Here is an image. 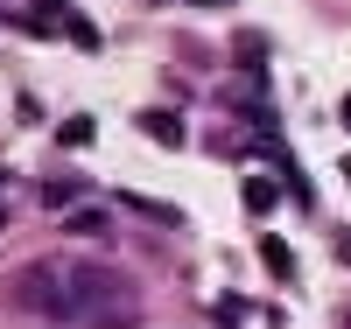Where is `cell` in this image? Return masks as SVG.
Instances as JSON below:
<instances>
[{
    "mask_svg": "<svg viewBox=\"0 0 351 329\" xmlns=\"http://www.w3.org/2000/svg\"><path fill=\"white\" fill-rule=\"evenodd\" d=\"M141 133H155L162 147H183V119L176 112H141Z\"/></svg>",
    "mask_w": 351,
    "mask_h": 329,
    "instance_id": "277c9868",
    "label": "cell"
},
{
    "mask_svg": "<svg viewBox=\"0 0 351 329\" xmlns=\"http://www.w3.org/2000/svg\"><path fill=\"white\" fill-rule=\"evenodd\" d=\"M260 259H267V266H274V274H281V280H288V274H295V252H288V246H281V238H260Z\"/></svg>",
    "mask_w": 351,
    "mask_h": 329,
    "instance_id": "5b68a950",
    "label": "cell"
},
{
    "mask_svg": "<svg viewBox=\"0 0 351 329\" xmlns=\"http://www.w3.org/2000/svg\"><path fill=\"white\" fill-rule=\"evenodd\" d=\"M344 183H351V161H344Z\"/></svg>",
    "mask_w": 351,
    "mask_h": 329,
    "instance_id": "30bf717a",
    "label": "cell"
},
{
    "mask_svg": "<svg viewBox=\"0 0 351 329\" xmlns=\"http://www.w3.org/2000/svg\"><path fill=\"white\" fill-rule=\"evenodd\" d=\"M0 224H8V203H0Z\"/></svg>",
    "mask_w": 351,
    "mask_h": 329,
    "instance_id": "ba28073f",
    "label": "cell"
},
{
    "mask_svg": "<svg viewBox=\"0 0 351 329\" xmlns=\"http://www.w3.org/2000/svg\"><path fill=\"white\" fill-rule=\"evenodd\" d=\"M64 231H77V238H106V231H112V218L99 211V203H77V211L64 218Z\"/></svg>",
    "mask_w": 351,
    "mask_h": 329,
    "instance_id": "3957f363",
    "label": "cell"
},
{
    "mask_svg": "<svg viewBox=\"0 0 351 329\" xmlns=\"http://www.w3.org/2000/svg\"><path fill=\"white\" fill-rule=\"evenodd\" d=\"M344 127H351V98H344Z\"/></svg>",
    "mask_w": 351,
    "mask_h": 329,
    "instance_id": "52a82bcc",
    "label": "cell"
},
{
    "mask_svg": "<svg viewBox=\"0 0 351 329\" xmlns=\"http://www.w3.org/2000/svg\"><path fill=\"white\" fill-rule=\"evenodd\" d=\"M120 211H134V218H148V224H183V211H176V203H155V196H120Z\"/></svg>",
    "mask_w": 351,
    "mask_h": 329,
    "instance_id": "7a4b0ae2",
    "label": "cell"
},
{
    "mask_svg": "<svg viewBox=\"0 0 351 329\" xmlns=\"http://www.w3.org/2000/svg\"><path fill=\"white\" fill-rule=\"evenodd\" d=\"M246 211H274V183H260V175H253V183H246Z\"/></svg>",
    "mask_w": 351,
    "mask_h": 329,
    "instance_id": "8992f818",
    "label": "cell"
},
{
    "mask_svg": "<svg viewBox=\"0 0 351 329\" xmlns=\"http://www.w3.org/2000/svg\"><path fill=\"white\" fill-rule=\"evenodd\" d=\"M197 8H218V0H197Z\"/></svg>",
    "mask_w": 351,
    "mask_h": 329,
    "instance_id": "9c48e42d",
    "label": "cell"
},
{
    "mask_svg": "<svg viewBox=\"0 0 351 329\" xmlns=\"http://www.w3.org/2000/svg\"><path fill=\"white\" fill-rule=\"evenodd\" d=\"M14 308L43 315V322H106V315L134 308V287H127V274H112V266L36 259V266H21V280H14Z\"/></svg>",
    "mask_w": 351,
    "mask_h": 329,
    "instance_id": "6da1fadb",
    "label": "cell"
}]
</instances>
